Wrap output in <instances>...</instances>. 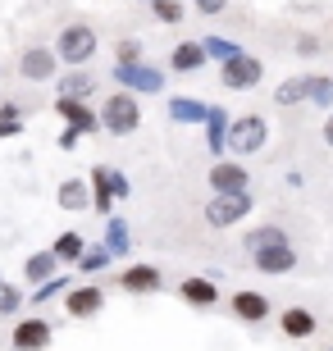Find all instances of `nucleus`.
<instances>
[{"label": "nucleus", "mask_w": 333, "mask_h": 351, "mask_svg": "<svg viewBox=\"0 0 333 351\" xmlns=\"http://www.w3.org/2000/svg\"><path fill=\"white\" fill-rule=\"evenodd\" d=\"M205 64H210V60H205L201 41H179V46L169 51V69H174V73H187V78H192V73H201Z\"/></svg>", "instance_id": "aec40b11"}, {"label": "nucleus", "mask_w": 333, "mask_h": 351, "mask_svg": "<svg viewBox=\"0 0 333 351\" xmlns=\"http://www.w3.org/2000/svg\"><path fill=\"white\" fill-rule=\"evenodd\" d=\"M110 82L119 91H133V96H160L169 87V73L160 64H110Z\"/></svg>", "instance_id": "20e7f679"}, {"label": "nucleus", "mask_w": 333, "mask_h": 351, "mask_svg": "<svg viewBox=\"0 0 333 351\" xmlns=\"http://www.w3.org/2000/svg\"><path fill=\"white\" fill-rule=\"evenodd\" d=\"M192 10L201 14V19H215V14L229 10V0H192Z\"/></svg>", "instance_id": "c9c22d12"}, {"label": "nucleus", "mask_w": 333, "mask_h": 351, "mask_svg": "<svg viewBox=\"0 0 333 351\" xmlns=\"http://www.w3.org/2000/svg\"><path fill=\"white\" fill-rule=\"evenodd\" d=\"M51 342H55V324L51 319H41V315L14 319V328H10V347L14 351H46Z\"/></svg>", "instance_id": "1a4fd4ad"}, {"label": "nucleus", "mask_w": 333, "mask_h": 351, "mask_svg": "<svg viewBox=\"0 0 333 351\" xmlns=\"http://www.w3.org/2000/svg\"><path fill=\"white\" fill-rule=\"evenodd\" d=\"M51 46H55V55H60L65 69H87L96 60V51H101V32L91 23H65Z\"/></svg>", "instance_id": "f257e3e1"}, {"label": "nucleus", "mask_w": 333, "mask_h": 351, "mask_svg": "<svg viewBox=\"0 0 333 351\" xmlns=\"http://www.w3.org/2000/svg\"><path fill=\"white\" fill-rule=\"evenodd\" d=\"M320 137H324V146H329V151H333V110H329V114H324V123H320Z\"/></svg>", "instance_id": "58836bf2"}, {"label": "nucleus", "mask_w": 333, "mask_h": 351, "mask_svg": "<svg viewBox=\"0 0 333 351\" xmlns=\"http://www.w3.org/2000/svg\"><path fill=\"white\" fill-rule=\"evenodd\" d=\"M23 306H27V292H23V287H14V283H5V287H0V319L19 315Z\"/></svg>", "instance_id": "473e14b6"}, {"label": "nucleus", "mask_w": 333, "mask_h": 351, "mask_svg": "<svg viewBox=\"0 0 333 351\" xmlns=\"http://www.w3.org/2000/svg\"><path fill=\"white\" fill-rule=\"evenodd\" d=\"M251 210H256V196L251 192H229V196H210L201 215L215 233H224V228H238L242 219H251Z\"/></svg>", "instance_id": "39448f33"}, {"label": "nucleus", "mask_w": 333, "mask_h": 351, "mask_svg": "<svg viewBox=\"0 0 333 351\" xmlns=\"http://www.w3.org/2000/svg\"><path fill=\"white\" fill-rule=\"evenodd\" d=\"M110 265H115V256H110L105 247H87V251H82V261H78L73 269H78V274H87V278H91V274L110 269Z\"/></svg>", "instance_id": "c756f323"}, {"label": "nucleus", "mask_w": 333, "mask_h": 351, "mask_svg": "<svg viewBox=\"0 0 333 351\" xmlns=\"http://www.w3.org/2000/svg\"><path fill=\"white\" fill-rule=\"evenodd\" d=\"M141 5H151V0H141Z\"/></svg>", "instance_id": "a19ab883"}, {"label": "nucleus", "mask_w": 333, "mask_h": 351, "mask_svg": "<svg viewBox=\"0 0 333 351\" xmlns=\"http://www.w3.org/2000/svg\"><path fill=\"white\" fill-rule=\"evenodd\" d=\"M105 311V287L96 283H82V287H69L65 292V315L69 319H96V315Z\"/></svg>", "instance_id": "f8f14e48"}, {"label": "nucleus", "mask_w": 333, "mask_h": 351, "mask_svg": "<svg viewBox=\"0 0 333 351\" xmlns=\"http://www.w3.org/2000/svg\"><path fill=\"white\" fill-rule=\"evenodd\" d=\"M69 287H73V278H69V274H55V278H46L41 287H32V292H27V306H51V301H65Z\"/></svg>", "instance_id": "bb28decb"}, {"label": "nucleus", "mask_w": 333, "mask_h": 351, "mask_svg": "<svg viewBox=\"0 0 333 351\" xmlns=\"http://www.w3.org/2000/svg\"><path fill=\"white\" fill-rule=\"evenodd\" d=\"M169 123H183V128H201L205 114H210V105L196 101V96H169Z\"/></svg>", "instance_id": "6ab92c4d"}, {"label": "nucleus", "mask_w": 333, "mask_h": 351, "mask_svg": "<svg viewBox=\"0 0 333 351\" xmlns=\"http://www.w3.org/2000/svg\"><path fill=\"white\" fill-rule=\"evenodd\" d=\"M87 182H91V210L96 215H115V201H128L133 196V182H128V173L124 169H110V165H96V169L87 173Z\"/></svg>", "instance_id": "7ed1b4c3"}, {"label": "nucleus", "mask_w": 333, "mask_h": 351, "mask_svg": "<svg viewBox=\"0 0 333 351\" xmlns=\"http://www.w3.org/2000/svg\"><path fill=\"white\" fill-rule=\"evenodd\" d=\"M55 206L69 210V215H82V210H91V182H87V178H65L60 187H55Z\"/></svg>", "instance_id": "a211bd4d"}, {"label": "nucleus", "mask_w": 333, "mask_h": 351, "mask_svg": "<svg viewBox=\"0 0 333 351\" xmlns=\"http://www.w3.org/2000/svg\"><path fill=\"white\" fill-rule=\"evenodd\" d=\"M279 328H283V338H292V342H306V338H315V315L306 311V306H288V311L279 315Z\"/></svg>", "instance_id": "412c9836"}, {"label": "nucleus", "mask_w": 333, "mask_h": 351, "mask_svg": "<svg viewBox=\"0 0 333 351\" xmlns=\"http://www.w3.org/2000/svg\"><path fill=\"white\" fill-rule=\"evenodd\" d=\"M310 105H320V110H333V78L324 73H310Z\"/></svg>", "instance_id": "72a5a7b5"}, {"label": "nucleus", "mask_w": 333, "mask_h": 351, "mask_svg": "<svg viewBox=\"0 0 333 351\" xmlns=\"http://www.w3.org/2000/svg\"><path fill=\"white\" fill-rule=\"evenodd\" d=\"M179 297L187 301V306H196V311H210V306L224 301V292H219L215 278H205V274H187V278L179 283Z\"/></svg>", "instance_id": "2eb2a0df"}, {"label": "nucleus", "mask_w": 333, "mask_h": 351, "mask_svg": "<svg viewBox=\"0 0 333 351\" xmlns=\"http://www.w3.org/2000/svg\"><path fill=\"white\" fill-rule=\"evenodd\" d=\"M265 146H269V119L265 114H233L229 156H260Z\"/></svg>", "instance_id": "423d86ee"}, {"label": "nucleus", "mask_w": 333, "mask_h": 351, "mask_svg": "<svg viewBox=\"0 0 333 351\" xmlns=\"http://www.w3.org/2000/svg\"><path fill=\"white\" fill-rule=\"evenodd\" d=\"M119 287L128 292V297H151V292H160L165 287V269L151 261H137V265H124L119 269Z\"/></svg>", "instance_id": "9b49d317"}, {"label": "nucleus", "mask_w": 333, "mask_h": 351, "mask_svg": "<svg viewBox=\"0 0 333 351\" xmlns=\"http://www.w3.org/2000/svg\"><path fill=\"white\" fill-rule=\"evenodd\" d=\"M55 87H60V96H73V101H87L91 91H96V78H91L87 69H65V73L55 78Z\"/></svg>", "instance_id": "393cba45"}, {"label": "nucleus", "mask_w": 333, "mask_h": 351, "mask_svg": "<svg viewBox=\"0 0 333 351\" xmlns=\"http://www.w3.org/2000/svg\"><path fill=\"white\" fill-rule=\"evenodd\" d=\"M297 55H320V41L310 37V32H301V37H297Z\"/></svg>", "instance_id": "e433bc0d"}, {"label": "nucleus", "mask_w": 333, "mask_h": 351, "mask_svg": "<svg viewBox=\"0 0 333 351\" xmlns=\"http://www.w3.org/2000/svg\"><path fill=\"white\" fill-rule=\"evenodd\" d=\"M65 269V265L55 261V251L46 247V251H32V256H27L23 261V283H32V287H41L46 283V278H55V274Z\"/></svg>", "instance_id": "5701e85b"}, {"label": "nucleus", "mask_w": 333, "mask_h": 351, "mask_svg": "<svg viewBox=\"0 0 333 351\" xmlns=\"http://www.w3.org/2000/svg\"><path fill=\"white\" fill-rule=\"evenodd\" d=\"M19 73H23L27 82H55L60 73H65V64H60V55H55V46H23L19 51Z\"/></svg>", "instance_id": "6e6552de"}, {"label": "nucleus", "mask_w": 333, "mask_h": 351, "mask_svg": "<svg viewBox=\"0 0 333 351\" xmlns=\"http://www.w3.org/2000/svg\"><path fill=\"white\" fill-rule=\"evenodd\" d=\"M306 101H310L306 78H283L279 87H274V105H279V110H292V105H306Z\"/></svg>", "instance_id": "cd10ccee"}, {"label": "nucleus", "mask_w": 333, "mask_h": 351, "mask_svg": "<svg viewBox=\"0 0 333 351\" xmlns=\"http://www.w3.org/2000/svg\"><path fill=\"white\" fill-rule=\"evenodd\" d=\"M19 132H23V110L14 101H0V142L5 137H19Z\"/></svg>", "instance_id": "2f4dec72"}, {"label": "nucleus", "mask_w": 333, "mask_h": 351, "mask_svg": "<svg viewBox=\"0 0 333 351\" xmlns=\"http://www.w3.org/2000/svg\"><path fill=\"white\" fill-rule=\"evenodd\" d=\"M0 287H5V274H0Z\"/></svg>", "instance_id": "ea45409f"}, {"label": "nucleus", "mask_w": 333, "mask_h": 351, "mask_svg": "<svg viewBox=\"0 0 333 351\" xmlns=\"http://www.w3.org/2000/svg\"><path fill=\"white\" fill-rule=\"evenodd\" d=\"M205 182H210V192H215V196L251 192V169H246L242 160H215V165L205 169Z\"/></svg>", "instance_id": "9d476101"}, {"label": "nucleus", "mask_w": 333, "mask_h": 351, "mask_svg": "<svg viewBox=\"0 0 333 351\" xmlns=\"http://www.w3.org/2000/svg\"><path fill=\"white\" fill-rule=\"evenodd\" d=\"M260 78H265V60L251 51H242L229 64H219V87H229V91H256Z\"/></svg>", "instance_id": "0eeeda50"}, {"label": "nucleus", "mask_w": 333, "mask_h": 351, "mask_svg": "<svg viewBox=\"0 0 333 351\" xmlns=\"http://www.w3.org/2000/svg\"><path fill=\"white\" fill-rule=\"evenodd\" d=\"M101 247L110 251L115 261H128V251H133V228H128V219L110 215V219H105V237H101Z\"/></svg>", "instance_id": "4be33fe9"}, {"label": "nucleus", "mask_w": 333, "mask_h": 351, "mask_svg": "<svg viewBox=\"0 0 333 351\" xmlns=\"http://www.w3.org/2000/svg\"><path fill=\"white\" fill-rule=\"evenodd\" d=\"M55 114L65 119V128H78L82 137L101 132V114H96L87 101H73V96H55Z\"/></svg>", "instance_id": "4468645a"}, {"label": "nucleus", "mask_w": 333, "mask_h": 351, "mask_svg": "<svg viewBox=\"0 0 333 351\" xmlns=\"http://www.w3.org/2000/svg\"><path fill=\"white\" fill-rule=\"evenodd\" d=\"M292 237L283 233V223H256L251 233H242V247H246V256L251 251H265V247H288Z\"/></svg>", "instance_id": "b1692460"}, {"label": "nucleus", "mask_w": 333, "mask_h": 351, "mask_svg": "<svg viewBox=\"0 0 333 351\" xmlns=\"http://www.w3.org/2000/svg\"><path fill=\"white\" fill-rule=\"evenodd\" d=\"M201 46H205V60H215V64H229V60H238V55H242V46H238L233 37H215V32H210V37H201Z\"/></svg>", "instance_id": "c85d7f7f"}, {"label": "nucleus", "mask_w": 333, "mask_h": 351, "mask_svg": "<svg viewBox=\"0 0 333 351\" xmlns=\"http://www.w3.org/2000/svg\"><path fill=\"white\" fill-rule=\"evenodd\" d=\"M151 14H155V23L174 27V23L187 19V5H183V0H151Z\"/></svg>", "instance_id": "7c9ffc66"}, {"label": "nucleus", "mask_w": 333, "mask_h": 351, "mask_svg": "<svg viewBox=\"0 0 333 351\" xmlns=\"http://www.w3.org/2000/svg\"><path fill=\"white\" fill-rule=\"evenodd\" d=\"M141 46L137 37H124V41H115V64H141Z\"/></svg>", "instance_id": "f704fd0d"}, {"label": "nucleus", "mask_w": 333, "mask_h": 351, "mask_svg": "<svg viewBox=\"0 0 333 351\" xmlns=\"http://www.w3.org/2000/svg\"><path fill=\"white\" fill-rule=\"evenodd\" d=\"M229 123H233V114L224 110V105H210V114H205V151L215 160H224V151H229Z\"/></svg>", "instance_id": "f3484780"}, {"label": "nucleus", "mask_w": 333, "mask_h": 351, "mask_svg": "<svg viewBox=\"0 0 333 351\" xmlns=\"http://www.w3.org/2000/svg\"><path fill=\"white\" fill-rule=\"evenodd\" d=\"M251 265H256L260 274H269V278H283V274L297 269V247L288 242V247H265V251H251Z\"/></svg>", "instance_id": "dca6fc26"}, {"label": "nucleus", "mask_w": 333, "mask_h": 351, "mask_svg": "<svg viewBox=\"0 0 333 351\" xmlns=\"http://www.w3.org/2000/svg\"><path fill=\"white\" fill-rule=\"evenodd\" d=\"M96 114H101V132H110V137H133L141 128V101L133 91H110Z\"/></svg>", "instance_id": "f03ea898"}, {"label": "nucleus", "mask_w": 333, "mask_h": 351, "mask_svg": "<svg viewBox=\"0 0 333 351\" xmlns=\"http://www.w3.org/2000/svg\"><path fill=\"white\" fill-rule=\"evenodd\" d=\"M87 247H91V242L78 233V228H69V233H60V237L51 242V251H55V261H60V265H78Z\"/></svg>", "instance_id": "a878e982"}, {"label": "nucleus", "mask_w": 333, "mask_h": 351, "mask_svg": "<svg viewBox=\"0 0 333 351\" xmlns=\"http://www.w3.org/2000/svg\"><path fill=\"white\" fill-rule=\"evenodd\" d=\"M229 311L242 319V324H265L269 311H274V301L265 297V292H256V287H238L229 297Z\"/></svg>", "instance_id": "ddd939ff"}, {"label": "nucleus", "mask_w": 333, "mask_h": 351, "mask_svg": "<svg viewBox=\"0 0 333 351\" xmlns=\"http://www.w3.org/2000/svg\"><path fill=\"white\" fill-rule=\"evenodd\" d=\"M78 142H82V132H78V128H65V132H60V151H73Z\"/></svg>", "instance_id": "4c0bfd02"}]
</instances>
